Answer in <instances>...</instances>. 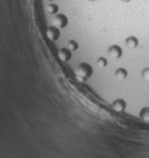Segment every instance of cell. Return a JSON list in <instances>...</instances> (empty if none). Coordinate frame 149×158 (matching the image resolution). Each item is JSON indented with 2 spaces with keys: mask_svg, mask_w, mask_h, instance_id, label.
<instances>
[{
  "mask_svg": "<svg viewBox=\"0 0 149 158\" xmlns=\"http://www.w3.org/2000/svg\"><path fill=\"white\" fill-rule=\"evenodd\" d=\"M92 73H94V69L89 63L86 62L79 64L74 69V74L79 82H85L92 75Z\"/></svg>",
  "mask_w": 149,
  "mask_h": 158,
  "instance_id": "6da1fadb",
  "label": "cell"
},
{
  "mask_svg": "<svg viewBox=\"0 0 149 158\" xmlns=\"http://www.w3.org/2000/svg\"><path fill=\"white\" fill-rule=\"evenodd\" d=\"M68 23H69L68 17L64 13L59 12L57 14H55L54 19H53V26L54 27H58L59 29H62L68 26Z\"/></svg>",
  "mask_w": 149,
  "mask_h": 158,
  "instance_id": "7a4b0ae2",
  "label": "cell"
},
{
  "mask_svg": "<svg viewBox=\"0 0 149 158\" xmlns=\"http://www.w3.org/2000/svg\"><path fill=\"white\" fill-rule=\"evenodd\" d=\"M46 36L48 37L50 41L56 42L61 36V31L58 27L51 26V27H47V29H46Z\"/></svg>",
  "mask_w": 149,
  "mask_h": 158,
  "instance_id": "3957f363",
  "label": "cell"
},
{
  "mask_svg": "<svg viewBox=\"0 0 149 158\" xmlns=\"http://www.w3.org/2000/svg\"><path fill=\"white\" fill-rule=\"evenodd\" d=\"M108 53L111 57H113V58H120L123 56V50H122L121 46H119L117 44H113V45L109 46L108 49Z\"/></svg>",
  "mask_w": 149,
  "mask_h": 158,
  "instance_id": "277c9868",
  "label": "cell"
},
{
  "mask_svg": "<svg viewBox=\"0 0 149 158\" xmlns=\"http://www.w3.org/2000/svg\"><path fill=\"white\" fill-rule=\"evenodd\" d=\"M111 107L116 112H123L126 108V102L121 98L116 99V100L113 101V105H111Z\"/></svg>",
  "mask_w": 149,
  "mask_h": 158,
  "instance_id": "5b68a950",
  "label": "cell"
},
{
  "mask_svg": "<svg viewBox=\"0 0 149 158\" xmlns=\"http://www.w3.org/2000/svg\"><path fill=\"white\" fill-rule=\"evenodd\" d=\"M58 56L60 57L61 60L67 62L72 58V51L70 49L66 48H62L58 51Z\"/></svg>",
  "mask_w": 149,
  "mask_h": 158,
  "instance_id": "8992f818",
  "label": "cell"
},
{
  "mask_svg": "<svg viewBox=\"0 0 149 158\" xmlns=\"http://www.w3.org/2000/svg\"><path fill=\"white\" fill-rule=\"evenodd\" d=\"M125 44L129 49H136L139 46V39L136 36H129L126 39Z\"/></svg>",
  "mask_w": 149,
  "mask_h": 158,
  "instance_id": "52a82bcc",
  "label": "cell"
},
{
  "mask_svg": "<svg viewBox=\"0 0 149 158\" xmlns=\"http://www.w3.org/2000/svg\"><path fill=\"white\" fill-rule=\"evenodd\" d=\"M128 75V73L126 71V69L125 68H118L115 72H114V76L119 79V80H123V79H126Z\"/></svg>",
  "mask_w": 149,
  "mask_h": 158,
  "instance_id": "ba28073f",
  "label": "cell"
},
{
  "mask_svg": "<svg viewBox=\"0 0 149 158\" xmlns=\"http://www.w3.org/2000/svg\"><path fill=\"white\" fill-rule=\"evenodd\" d=\"M139 116L144 122L149 123V106H144L141 109Z\"/></svg>",
  "mask_w": 149,
  "mask_h": 158,
  "instance_id": "9c48e42d",
  "label": "cell"
},
{
  "mask_svg": "<svg viewBox=\"0 0 149 158\" xmlns=\"http://www.w3.org/2000/svg\"><path fill=\"white\" fill-rule=\"evenodd\" d=\"M79 45L78 44V42H76L74 40H70V41L67 43V48L70 49L72 52L73 51H77L79 49Z\"/></svg>",
  "mask_w": 149,
  "mask_h": 158,
  "instance_id": "30bf717a",
  "label": "cell"
},
{
  "mask_svg": "<svg viewBox=\"0 0 149 158\" xmlns=\"http://www.w3.org/2000/svg\"><path fill=\"white\" fill-rule=\"evenodd\" d=\"M96 64L99 68H105L107 65H108V59L104 56H100L97 61H96Z\"/></svg>",
  "mask_w": 149,
  "mask_h": 158,
  "instance_id": "8fae6325",
  "label": "cell"
},
{
  "mask_svg": "<svg viewBox=\"0 0 149 158\" xmlns=\"http://www.w3.org/2000/svg\"><path fill=\"white\" fill-rule=\"evenodd\" d=\"M142 77L146 81H149V67L144 68L142 72Z\"/></svg>",
  "mask_w": 149,
  "mask_h": 158,
  "instance_id": "7c38bea8",
  "label": "cell"
}]
</instances>
